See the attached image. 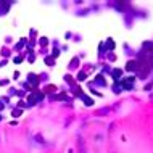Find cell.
Returning <instances> with one entry per match:
<instances>
[{
	"label": "cell",
	"mask_w": 153,
	"mask_h": 153,
	"mask_svg": "<svg viewBox=\"0 0 153 153\" xmlns=\"http://www.w3.org/2000/svg\"><path fill=\"white\" fill-rule=\"evenodd\" d=\"M113 76H114V77H119V76H121V71H119V69H118V71H114Z\"/></svg>",
	"instance_id": "1"
},
{
	"label": "cell",
	"mask_w": 153,
	"mask_h": 153,
	"mask_svg": "<svg viewBox=\"0 0 153 153\" xmlns=\"http://www.w3.org/2000/svg\"><path fill=\"white\" fill-rule=\"evenodd\" d=\"M127 68H129V69H134V68H135V63H129V65H127Z\"/></svg>",
	"instance_id": "2"
},
{
	"label": "cell",
	"mask_w": 153,
	"mask_h": 153,
	"mask_svg": "<svg viewBox=\"0 0 153 153\" xmlns=\"http://www.w3.org/2000/svg\"><path fill=\"white\" fill-rule=\"evenodd\" d=\"M13 114H15V116H19V114H21V111H19V110H16V111H13Z\"/></svg>",
	"instance_id": "3"
}]
</instances>
